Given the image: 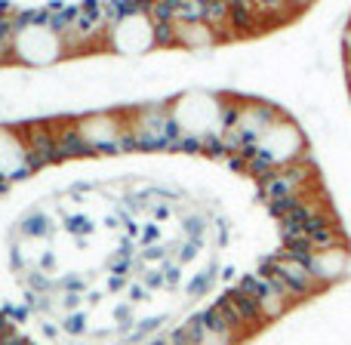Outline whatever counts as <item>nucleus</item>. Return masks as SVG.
<instances>
[{"label": "nucleus", "mask_w": 351, "mask_h": 345, "mask_svg": "<svg viewBox=\"0 0 351 345\" xmlns=\"http://www.w3.org/2000/svg\"><path fill=\"white\" fill-rule=\"evenodd\" d=\"M311 148H308V136L302 133L296 121L290 117H280L278 123L268 127V133L262 136L259 142L253 145V152L241 160L243 170L253 173V176H262L274 167H287V164H296V160L308 158Z\"/></svg>", "instance_id": "3"}, {"label": "nucleus", "mask_w": 351, "mask_h": 345, "mask_svg": "<svg viewBox=\"0 0 351 345\" xmlns=\"http://www.w3.org/2000/svg\"><path fill=\"white\" fill-rule=\"evenodd\" d=\"M176 49H188V53H210L216 49L219 43V34L210 28L206 22H176Z\"/></svg>", "instance_id": "11"}, {"label": "nucleus", "mask_w": 351, "mask_h": 345, "mask_svg": "<svg viewBox=\"0 0 351 345\" xmlns=\"http://www.w3.org/2000/svg\"><path fill=\"white\" fill-rule=\"evenodd\" d=\"M194 318H197V340H194V345H243V342H247L241 333L206 327L204 318H200V315H194Z\"/></svg>", "instance_id": "12"}, {"label": "nucleus", "mask_w": 351, "mask_h": 345, "mask_svg": "<svg viewBox=\"0 0 351 345\" xmlns=\"http://www.w3.org/2000/svg\"><path fill=\"white\" fill-rule=\"evenodd\" d=\"M302 262L311 268V274L321 281L324 290H330V287H336V284H342V281H348V274H351V250H348V247L317 250V253L305 256Z\"/></svg>", "instance_id": "9"}, {"label": "nucleus", "mask_w": 351, "mask_h": 345, "mask_svg": "<svg viewBox=\"0 0 351 345\" xmlns=\"http://www.w3.org/2000/svg\"><path fill=\"white\" fill-rule=\"evenodd\" d=\"M74 127H77L90 158H102V154H111V158H114V154L133 152V139H130V127H127V111L123 108L77 111V115H74Z\"/></svg>", "instance_id": "4"}, {"label": "nucleus", "mask_w": 351, "mask_h": 345, "mask_svg": "<svg viewBox=\"0 0 351 345\" xmlns=\"http://www.w3.org/2000/svg\"><path fill=\"white\" fill-rule=\"evenodd\" d=\"M105 49H114V53H121V56L158 53L154 22H152V16H148V6L127 3L123 16L105 31Z\"/></svg>", "instance_id": "6"}, {"label": "nucleus", "mask_w": 351, "mask_h": 345, "mask_svg": "<svg viewBox=\"0 0 351 345\" xmlns=\"http://www.w3.org/2000/svg\"><path fill=\"white\" fill-rule=\"evenodd\" d=\"M259 272L265 274V278L271 281L287 299H290L293 309H299V305H305L308 299H317L321 293H327L321 287V281L311 274V268L305 265L302 259H296V256L284 253V250L265 256L262 265H259Z\"/></svg>", "instance_id": "5"}, {"label": "nucleus", "mask_w": 351, "mask_h": 345, "mask_svg": "<svg viewBox=\"0 0 351 345\" xmlns=\"http://www.w3.org/2000/svg\"><path fill=\"white\" fill-rule=\"evenodd\" d=\"M234 290L243 293V296H247L250 302L259 309V315L265 318L268 324H274V321H280V318H287L290 311H296L290 299H287L284 293H280L278 287H274L271 281L259 272V268H256V272H250V274H243V278L234 284Z\"/></svg>", "instance_id": "7"}, {"label": "nucleus", "mask_w": 351, "mask_h": 345, "mask_svg": "<svg viewBox=\"0 0 351 345\" xmlns=\"http://www.w3.org/2000/svg\"><path fill=\"white\" fill-rule=\"evenodd\" d=\"M256 182H259V198L265 200V206L274 213V219H278L287 206L299 204V200L311 198L315 191L324 188L311 154L302 160H296V164L274 167V170L256 176Z\"/></svg>", "instance_id": "2"}, {"label": "nucleus", "mask_w": 351, "mask_h": 345, "mask_svg": "<svg viewBox=\"0 0 351 345\" xmlns=\"http://www.w3.org/2000/svg\"><path fill=\"white\" fill-rule=\"evenodd\" d=\"M34 173L28 158V145H25L22 130L16 127H0V179L16 182Z\"/></svg>", "instance_id": "8"}, {"label": "nucleus", "mask_w": 351, "mask_h": 345, "mask_svg": "<svg viewBox=\"0 0 351 345\" xmlns=\"http://www.w3.org/2000/svg\"><path fill=\"white\" fill-rule=\"evenodd\" d=\"M127 111V127L133 139V152L139 154H164V152H182L179 130L173 123L170 102L167 99H148L136 102Z\"/></svg>", "instance_id": "1"}, {"label": "nucleus", "mask_w": 351, "mask_h": 345, "mask_svg": "<svg viewBox=\"0 0 351 345\" xmlns=\"http://www.w3.org/2000/svg\"><path fill=\"white\" fill-rule=\"evenodd\" d=\"M19 130H22V136H25L28 158H31V167H34V170L59 164V154H56V142H53V133H49L47 117H40V121H28Z\"/></svg>", "instance_id": "10"}]
</instances>
